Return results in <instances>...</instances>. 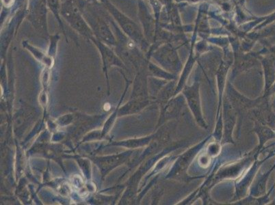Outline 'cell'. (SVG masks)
Segmentation results:
<instances>
[{
	"label": "cell",
	"mask_w": 275,
	"mask_h": 205,
	"mask_svg": "<svg viewBox=\"0 0 275 205\" xmlns=\"http://www.w3.org/2000/svg\"><path fill=\"white\" fill-rule=\"evenodd\" d=\"M62 15L73 29L85 37L93 38V32L81 17L78 8L73 3L72 0L67 2L63 5Z\"/></svg>",
	"instance_id": "1"
},
{
	"label": "cell",
	"mask_w": 275,
	"mask_h": 205,
	"mask_svg": "<svg viewBox=\"0 0 275 205\" xmlns=\"http://www.w3.org/2000/svg\"><path fill=\"white\" fill-rule=\"evenodd\" d=\"M95 31L99 38L105 40V41L113 42H115V37L112 34L111 30L109 26L103 19H97L96 24H95Z\"/></svg>",
	"instance_id": "2"
}]
</instances>
